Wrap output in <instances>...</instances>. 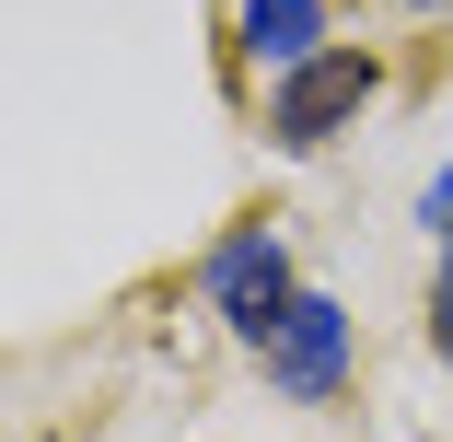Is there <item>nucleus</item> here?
<instances>
[{"label":"nucleus","instance_id":"obj_1","mask_svg":"<svg viewBox=\"0 0 453 442\" xmlns=\"http://www.w3.org/2000/svg\"><path fill=\"white\" fill-rule=\"evenodd\" d=\"M198 291H210V314H221L244 349H267V337L291 326V303H303V268H291L280 221H233V233L198 256Z\"/></svg>","mask_w":453,"mask_h":442},{"label":"nucleus","instance_id":"obj_2","mask_svg":"<svg viewBox=\"0 0 453 442\" xmlns=\"http://www.w3.org/2000/svg\"><path fill=\"white\" fill-rule=\"evenodd\" d=\"M372 94H384V58L372 47H326V58H303V70L267 81V140H280V151H326Z\"/></svg>","mask_w":453,"mask_h":442},{"label":"nucleus","instance_id":"obj_3","mask_svg":"<svg viewBox=\"0 0 453 442\" xmlns=\"http://www.w3.org/2000/svg\"><path fill=\"white\" fill-rule=\"evenodd\" d=\"M256 361H267V384H280L291 407H326V396H349V361H360L349 303H337V291H303V303H291V326L267 337Z\"/></svg>","mask_w":453,"mask_h":442},{"label":"nucleus","instance_id":"obj_4","mask_svg":"<svg viewBox=\"0 0 453 442\" xmlns=\"http://www.w3.org/2000/svg\"><path fill=\"white\" fill-rule=\"evenodd\" d=\"M326 47H337V12H326V0H233V58L244 70L280 81V70L326 58Z\"/></svg>","mask_w":453,"mask_h":442},{"label":"nucleus","instance_id":"obj_5","mask_svg":"<svg viewBox=\"0 0 453 442\" xmlns=\"http://www.w3.org/2000/svg\"><path fill=\"white\" fill-rule=\"evenodd\" d=\"M418 221H430V244H453V163H441L430 187H418Z\"/></svg>","mask_w":453,"mask_h":442},{"label":"nucleus","instance_id":"obj_6","mask_svg":"<svg viewBox=\"0 0 453 442\" xmlns=\"http://www.w3.org/2000/svg\"><path fill=\"white\" fill-rule=\"evenodd\" d=\"M430 349L453 361V244H441V291H430Z\"/></svg>","mask_w":453,"mask_h":442},{"label":"nucleus","instance_id":"obj_7","mask_svg":"<svg viewBox=\"0 0 453 442\" xmlns=\"http://www.w3.org/2000/svg\"><path fill=\"white\" fill-rule=\"evenodd\" d=\"M418 12H430V0H418Z\"/></svg>","mask_w":453,"mask_h":442}]
</instances>
